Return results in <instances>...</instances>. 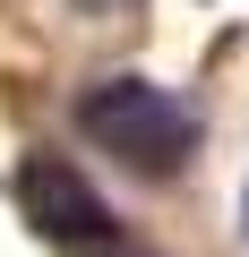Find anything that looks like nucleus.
I'll list each match as a JSON object with an SVG mask.
<instances>
[{
    "instance_id": "1",
    "label": "nucleus",
    "mask_w": 249,
    "mask_h": 257,
    "mask_svg": "<svg viewBox=\"0 0 249 257\" xmlns=\"http://www.w3.org/2000/svg\"><path fill=\"white\" fill-rule=\"evenodd\" d=\"M77 128L103 155H120L129 172H146V180H172L189 163V146H198V111L172 86H155V77H103V86H86Z\"/></svg>"
},
{
    "instance_id": "2",
    "label": "nucleus",
    "mask_w": 249,
    "mask_h": 257,
    "mask_svg": "<svg viewBox=\"0 0 249 257\" xmlns=\"http://www.w3.org/2000/svg\"><path fill=\"white\" fill-rule=\"evenodd\" d=\"M18 206H26V223H35L43 240H60V248H86V240L112 231V206H103V197L86 189V172L60 163V155H26V163H18Z\"/></svg>"
},
{
    "instance_id": "3",
    "label": "nucleus",
    "mask_w": 249,
    "mask_h": 257,
    "mask_svg": "<svg viewBox=\"0 0 249 257\" xmlns=\"http://www.w3.org/2000/svg\"><path fill=\"white\" fill-rule=\"evenodd\" d=\"M240 231H249V189H240Z\"/></svg>"
}]
</instances>
